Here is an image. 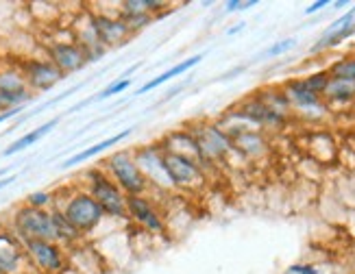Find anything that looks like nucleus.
<instances>
[{"label":"nucleus","mask_w":355,"mask_h":274,"mask_svg":"<svg viewBox=\"0 0 355 274\" xmlns=\"http://www.w3.org/2000/svg\"><path fill=\"white\" fill-rule=\"evenodd\" d=\"M83 190L98 203L107 220L127 222V194L116 185V181L101 165L89 167L83 174Z\"/></svg>","instance_id":"1"},{"label":"nucleus","mask_w":355,"mask_h":274,"mask_svg":"<svg viewBox=\"0 0 355 274\" xmlns=\"http://www.w3.org/2000/svg\"><path fill=\"white\" fill-rule=\"evenodd\" d=\"M55 209L64 213V218L79 231L85 239L96 233L107 220L98 203L83 188H74L64 196V203H57Z\"/></svg>","instance_id":"2"},{"label":"nucleus","mask_w":355,"mask_h":274,"mask_svg":"<svg viewBox=\"0 0 355 274\" xmlns=\"http://www.w3.org/2000/svg\"><path fill=\"white\" fill-rule=\"evenodd\" d=\"M190 133L194 135L198 152H200V165L209 170L214 165L225 163L231 155H234V144H231V137L216 125V122L200 120L188 127Z\"/></svg>","instance_id":"3"},{"label":"nucleus","mask_w":355,"mask_h":274,"mask_svg":"<svg viewBox=\"0 0 355 274\" xmlns=\"http://www.w3.org/2000/svg\"><path fill=\"white\" fill-rule=\"evenodd\" d=\"M101 167L116 181V185L127 196H148L150 188L135 163L133 148H120L112 152V155L101 163Z\"/></svg>","instance_id":"4"},{"label":"nucleus","mask_w":355,"mask_h":274,"mask_svg":"<svg viewBox=\"0 0 355 274\" xmlns=\"http://www.w3.org/2000/svg\"><path fill=\"white\" fill-rule=\"evenodd\" d=\"M9 228L20 241H28V239L57 241L53 213L44 211V209L26 207L24 203L13 209L11 220H9Z\"/></svg>","instance_id":"5"},{"label":"nucleus","mask_w":355,"mask_h":274,"mask_svg":"<svg viewBox=\"0 0 355 274\" xmlns=\"http://www.w3.org/2000/svg\"><path fill=\"white\" fill-rule=\"evenodd\" d=\"M127 224L150 237L166 235V216L153 196H127Z\"/></svg>","instance_id":"6"},{"label":"nucleus","mask_w":355,"mask_h":274,"mask_svg":"<svg viewBox=\"0 0 355 274\" xmlns=\"http://www.w3.org/2000/svg\"><path fill=\"white\" fill-rule=\"evenodd\" d=\"M133 157L135 163L140 167V172L144 174L146 183H148V196L155 194H166L171 196L175 190L171 185V179H168L166 170H164V150L159 146V142H150V144H142L133 148Z\"/></svg>","instance_id":"7"},{"label":"nucleus","mask_w":355,"mask_h":274,"mask_svg":"<svg viewBox=\"0 0 355 274\" xmlns=\"http://www.w3.org/2000/svg\"><path fill=\"white\" fill-rule=\"evenodd\" d=\"M164 170L175 192H198L207 181V170L198 161L173 152H164Z\"/></svg>","instance_id":"8"},{"label":"nucleus","mask_w":355,"mask_h":274,"mask_svg":"<svg viewBox=\"0 0 355 274\" xmlns=\"http://www.w3.org/2000/svg\"><path fill=\"white\" fill-rule=\"evenodd\" d=\"M33 98L35 94L28 89L15 59L0 61V107H3V111L26 107Z\"/></svg>","instance_id":"9"},{"label":"nucleus","mask_w":355,"mask_h":274,"mask_svg":"<svg viewBox=\"0 0 355 274\" xmlns=\"http://www.w3.org/2000/svg\"><path fill=\"white\" fill-rule=\"evenodd\" d=\"M22 250L28 266L35 268L40 274H64L68 268V250L59 246L57 241L28 239L22 241Z\"/></svg>","instance_id":"10"},{"label":"nucleus","mask_w":355,"mask_h":274,"mask_svg":"<svg viewBox=\"0 0 355 274\" xmlns=\"http://www.w3.org/2000/svg\"><path fill=\"white\" fill-rule=\"evenodd\" d=\"M15 64H18L24 81L33 94L51 91L53 87H57L61 81L66 79V76L61 74L44 55H24L20 59L15 57Z\"/></svg>","instance_id":"11"},{"label":"nucleus","mask_w":355,"mask_h":274,"mask_svg":"<svg viewBox=\"0 0 355 274\" xmlns=\"http://www.w3.org/2000/svg\"><path fill=\"white\" fill-rule=\"evenodd\" d=\"M279 89L290 104V111H295L307 120H322L329 111V107L322 100V96H316L314 91L307 89L301 79H290Z\"/></svg>","instance_id":"12"},{"label":"nucleus","mask_w":355,"mask_h":274,"mask_svg":"<svg viewBox=\"0 0 355 274\" xmlns=\"http://www.w3.org/2000/svg\"><path fill=\"white\" fill-rule=\"evenodd\" d=\"M44 57L49 59L64 76L81 72L89 64L83 48L72 37H68V39H49L44 44Z\"/></svg>","instance_id":"13"},{"label":"nucleus","mask_w":355,"mask_h":274,"mask_svg":"<svg viewBox=\"0 0 355 274\" xmlns=\"http://www.w3.org/2000/svg\"><path fill=\"white\" fill-rule=\"evenodd\" d=\"M231 111H234L240 120H244L249 127L259 129V131H264V133L268 129H284L288 125V120H290L288 116H282V113L272 111L270 107H266L257 96H251V98L242 100Z\"/></svg>","instance_id":"14"},{"label":"nucleus","mask_w":355,"mask_h":274,"mask_svg":"<svg viewBox=\"0 0 355 274\" xmlns=\"http://www.w3.org/2000/svg\"><path fill=\"white\" fill-rule=\"evenodd\" d=\"M89 15H92V24H94L96 35L107 51L120 48V46H125L133 37L131 30L127 28V24L120 20L118 11L107 13V11H92L89 9Z\"/></svg>","instance_id":"15"},{"label":"nucleus","mask_w":355,"mask_h":274,"mask_svg":"<svg viewBox=\"0 0 355 274\" xmlns=\"http://www.w3.org/2000/svg\"><path fill=\"white\" fill-rule=\"evenodd\" d=\"M70 33H72V39L76 42L83 48L85 57L89 64H94V61L103 59L107 53L105 46L101 44L96 30H94V24H92V15H89V9H85L79 18H74L72 24H70Z\"/></svg>","instance_id":"16"},{"label":"nucleus","mask_w":355,"mask_h":274,"mask_svg":"<svg viewBox=\"0 0 355 274\" xmlns=\"http://www.w3.org/2000/svg\"><path fill=\"white\" fill-rule=\"evenodd\" d=\"M26 266L22 241L11 233V228H0V274H24Z\"/></svg>","instance_id":"17"},{"label":"nucleus","mask_w":355,"mask_h":274,"mask_svg":"<svg viewBox=\"0 0 355 274\" xmlns=\"http://www.w3.org/2000/svg\"><path fill=\"white\" fill-rule=\"evenodd\" d=\"M231 144H234V155H240L246 161H259L270 152L268 137L259 129H246L236 133L231 137Z\"/></svg>","instance_id":"18"},{"label":"nucleus","mask_w":355,"mask_h":274,"mask_svg":"<svg viewBox=\"0 0 355 274\" xmlns=\"http://www.w3.org/2000/svg\"><path fill=\"white\" fill-rule=\"evenodd\" d=\"M164 152H173V155H181V157H188L200 163V152L196 146L194 135L190 133L188 127L183 129H173L162 135V140H157Z\"/></svg>","instance_id":"19"},{"label":"nucleus","mask_w":355,"mask_h":274,"mask_svg":"<svg viewBox=\"0 0 355 274\" xmlns=\"http://www.w3.org/2000/svg\"><path fill=\"white\" fill-rule=\"evenodd\" d=\"M203 59H205V53H196V55H192V57H188V59L179 61V64H175L173 68H168L166 72H162L159 76H155V79L146 81V83H144L140 89L135 91V96L148 94L150 89H157V87H162L164 83H168V81L177 79V76H181V74H185V72H190V70H192V68H196V66H198Z\"/></svg>","instance_id":"20"},{"label":"nucleus","mask_w":355,"mask_h":274,"mask_svg":"<svg viewBox=\"0 0 355 274\" xmlns=\"http://www.w3.org/2000/svg\"><path fill=\"white\" fill-rule=\"evenodd\" d=\"M131 135V129H125V131H120V133H116V135H110V137H105V140H101V142H96L94 146H89V148H83V150H79L76 155H72V157H68L64 163H61V167H72V165H76V163H83V161H87V159H92V157H96V155H101V152H105L107 148H112V146H118L122 140H127V137Z\"/></svg>","instance_id":"21"},{"label":"nucleus","mask_w":355,"mask_h":274,"mask_svg":"<svg viewBox=\"0 0 355 274\" xmlns=\"http://www.w3.org/2000/svg\"><path fill=\"white\" fill-rule=\"evenodd\" d=\"M51 213H53V224H55V235H57L59 246H64L66 250H70L74 246H81V244H85V237L64 218V213H61L59 209H53Z\"/></svg>","instance_id":"22"},{"label":"nucleus","mask_w":355,"mask_h":274,"mask_svg":"<svg viewBox=\"0 0 355 274\" xmlns=\"http://www.w3.org/2000/svg\"><path fill=\"white\" fill-rule=\"evenodd\" d=\"M57 125H59V118H53V120H49V122H44V125H40L37 129L24 133V135L20 137V140H15L13 144H9V146L3 150V157H13V155H18V152L26 150L28 146L37 144V142L42 140V137H44V135H49Z\"/></svg>","instance_id":"23"},{"label":"nucleus","mask_w":355,"mask_h":274,"mask_svg":"<svg viewBox=\"0 0 355 274\" xmlns=\"http://www.w3.org/2000/svg\"><path fill=\"white\" fill-rule=\"evenodd\" d=\"M322 100L327 102V107L353 102L355 100V83L343 81V79H329V83L325 87V94H322Z\"/></svg>","instance_id":"24"},{"label":"nucleus","mask_w":355,"mask_h":274,"mask_svg":"<svg viewBox=\"0 0 355 274\" xmlns=\"http://www.w3.org/2000/svg\"><path fill=\"white\" fill-rule=\"evenodd\" d=\"M353 35H355V22H353L351 26H347V28L336 30V33H331V35H320V37L316 39V44H312L310 53H312V55H318V53L331 51V48H336V46H340L343 42H347V39L353 37Z\"/></svg>","instance_id":"25"},{"label":"nucleus","mask_w":355,"mask_h":274,"mask_svg":"<svg viewBox=\"0 0 355 274\" xmlns=\"http://www.w3.org/2000/svg\"><path fill=\"white\" fill-rule=\"evenodd\" d=\"M327 74L331 79H343V81H351L355 83V55H347L336 59L334 64H329Z\"/></svg>","instance_id":"26"},{"label":"nucleus","mask_w":355,"mask_h":274,"mask_svg":"<svg viewBox=\"0 0 355 274\" xmlns=\"http://www.w3.org/2000/svg\"><path fill=\"white\" fill-rule=\"evenodd\" d=\"M24 205L26 207H33V209H44V211H53L57 205V194L49 192V190H37V192H31L24 198Z\"/></svg>","instance_id":"27"},{"label":"nucleus","mask_w":355,"mask_h":274,"mask_svg":"<svg viewBox=\"0 0 355 274\" xmlns=\"http://www.w3.org/2000/svg\"><path fill=\"white\" fill-rule=\"evenodd\" d=\"M329 79H331V76L327 74V70H318V72H314L310 76H305V79H301V81H303V85L307 89L314 91L316 96H322V94H325V87H327Z\"/></svg>","instance_id":"28"},{"label":"nucleus","mask_w":355,"mask_h":274,"mask_svg":"<svg viewBox=\"0 0 355 274\" xmlns=\"http://www.w3.org/2000/svg\"><path fill=\"white\" fill-rule=\"evenodd\" d=\"M297 44H299L297 37H286V39H282V42H275V44H270L268 48L264 51V57L277 59V57H282V55L290 53L292 48H297Z\"/></svg>","instance_id":"29"},{"label":"nucleus","mask_w":355,"mask_h":274,"mask_svg":"<svg viewBox=\"0 0 355 274\" xmlns=\"http://www.w3.org/2000/svg\"><path fill=\"white\" fill-rule=\"evenodd\" d=\"M131 85H133L131 79H116V81H112L110 85H107L101 91V94L96 96V100H107V98H112V96H118V94H122V91H127Z\"/></svg>","instance_id":"30"},{"label":"nucleus","mask_w":355,"mask_h":274,"mask_svg":"<svg viewBox=\"0 0 355 274\" xmlns=\"http://www.w3.org/2000/svg\"><path fill=\"white\" fill-rule=\"evenodd\" d=\"M251 7H257V0H229V3H225V13L246 11Z\"/></svg>","instance_id":"31"},{"label":"nucleus","mask_w":355,"mask_h":274,"mask_svg":"<svg viewBox=\"0 0 355 274\" xmlns=\"http://www.w3.org/2000/svg\"><path fill=\"white\" fill-rule=\"evenodd\" d=\"M288 274H320L314 264H292L288 268Z\"/></svg>","instance_id":"32"},{"label":"nucleus","mask_w":355,"mask_h":274,"mask_svg":"<svg viewBox=\"0 0 355 274\" xmlns=\"http://www.w3.org/2000/svg\"><path fill=\"white\" fill-rule=\"evenodd\" d=\"M325 7H331V0H316V3H312V5H307L305 7V15H314V13H318V11H322Z\"/></svg>","instance_id":"33"},{"label":"nucleus","mask_w":355,"mask_h":274,"mask_svg":"<svg viewBox=\"0 0 355 274\" xmlns=\"http://www.w3.org/2000/svg\"><path fill=\"white\" fill-rule=\"evenodd\" d=\"M246 68L244 66H238V68H234V70H229V72H225L223 76H220V81H229V79H236V74H242Z\"/></svg>","instance_id":"34"},{"label":"nucleus","mask_w":355,"mask_h":274,"mask_svg":"<svg viewBox=\"0 0 355 274\" xmlns=\"http://www.w3.org/2000/svg\"><path fill=\"white\" fill-rule=\"evenodd\" d=\"M244 28H246V22H238L236 26H231L227 30V35H236V33H240V30H244Z\"/></svg>","instance_id":"35"},{"label":"nucleus","mask_w":355,"mask_h":274,"mask_svg":"<svg viewBox=\"0 0 355 274\" xmlns=\"http://www.w3.org/2000/svg\"><path fill=\"white\" fill-rule=\"evenodd\" d=\"M13 181H15V174H11V176H3V179H0V190H5L7 185H11Z\"/></svg>","instance_id":"36"},{"label":"nucleus","mask_w":355,"mask_h":274,"mask_svg":"<svg viewBox=\"0 0 355 274\" xmlns=\"http://www.w3.org/2000/svg\"><path fill=\"white\" fill-rule=\"evenodd\" d=\"M345 7H349V3H347V0H338V3H331V9H338V11H340V9H345Z\"/></svg>","instance_id":"37"},{"label":"nucleus","mask_w":355,"mask_h":274,"mask_svg":"<svg viewBox=\"0 0 355 274\" xmlns=\"http://www.w3.org/2000/svg\"><path fill=\"white\" fill-rule=\"evenodd\" d=\"M0 113H3V107H0Z\"/></svg>","instance_id":"38"}]
</instances>
